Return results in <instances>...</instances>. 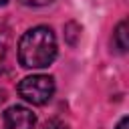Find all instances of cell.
<instances>
[{"label": "cell", "mask_w": 129, "mask_h": 129, "mask_svg": "<svg viewBox=\"0 0 129 129\" xmlns=\"http://www.w3.org/2000/svg\"><path fill=\"white\" fill-rule=\"evenodd\" d=\"M6 2H8V0H0V6H4V4H6Z\"/></svg>", "instance_id": "9"}, {"label": "cell", "mask_w": 129, "mask_h": 129, "mask_svg": "<svg viewBox=\"0 0 129 129\" xmlns=\"http://www.w3.org/2000/svg\"><path fill=\"white\" fill-rule=\"evenodd\" d=\"M2 58H4V44L0 42V62H2Z\"/></svg>", "instance_id": "8"}, {"label": "cell", "mask_w": 129, "mask_h": 129, "mask_svg": "<svg viewBox=\"0 0 129 129\" xmlns=\"http://www.w3.org/2000/svg\"><path fill=\"white\" fill-rule=\"evenodd\" d=\"M56 58V38L48 26L26 30L18 42V60L24 69H44Z\"/></svg>", "instance_id": "1"}, {"label": "cell", "mask_w": 129, "mask_h": 129, "mask_svg": "<svg viewBox=\"0 0 129 129\" xmlns=\"http://www.w3.org/2000/svg\"><path fill=\"white\" fill-rule=\"evenodd\" d=\"M36 117L28 107L14 105L4 111V129H34Z\"/></svg>", "instance_id": "3"}, {"label": "cell", "mask_w": 129, "mask_h": 129, "mask_svg": "<svg viewBox=\"0 0 129 129\" xmlns=\"http://www.w3.org/2000/svg\"><path fill=\"white\" fill-rule=\"evenodd\" d=\"M127 123H129V119H127V117H123V119L117 123V129H127Z\"/></svg>", "instance_id": "7"}, {"label": "cell", "mask_w": 129, "mask_h": 129, "mask_svg": "<svg viewBox=\"0 0 129 129\" xmlns=\"http://www.w3.org/2000/svg\"><path fill=\"white\" fill-rule=\"evenodd\" d=\"M113 44L117 46L119 52H125L127 50V22H119L115 32H113Z\"/></svg>", "instance_id": "4"}, {"label": "cell", "mask_w": 129, "mask_h": 129, "mask_svg": "<svg viewBox=\"0 0 129 129\" xmlns=\"http://www.w3.org/2000/svg\"><path fill=\"white\" fill-rule=\"evenodd\" d=\"M22 4H26V6H46V4H50L52 0H20Z\"/></svg>", "instance_id": "6"}, {"label": "cell", "mask_w": 129, "mask_h": 129, "mask_svg": "<svg viewBox=\"0 0 129 129\" xmlns=\"http://www.w3.org/2000/svg\"><path fill=\"white\" fill-rule=\"evenodd\" d=\"M18 95L32 105H46L54 95V81L48 75H32L18 83Z\"/></svg>", "instance_id": "2"}, {"label": "cell", "mask_w": 129, "mask_h": 129, "mask_svg": "<svg viewBox=\"0 0 129 129\" xmlns=\"http://www.w3.org/2000/svg\"><path fill=\"white\" fill-rule=\"evenodd\" d=\"M42 129H67V125H64V123H60V121H56V119H52V121L44 123V127H42Z\"/></svg>", "instance_id": "5"}]
</instances>
